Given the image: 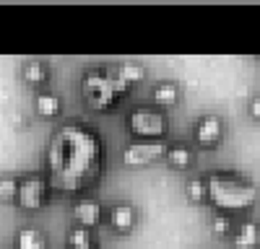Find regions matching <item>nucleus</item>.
I'll use <instances>...</instances> for the list:
<instances>
[{
    "instance_id": "nucleus-18",
    "label": "nucleus",
    "mask_w": 260,
    "mask_h": 249,
    "mask_svg": "<svg viewBox=\"0 0 260 249\" xmlns=\"http://www.w3.org/2000/svg\"><path fill=\"white\" fill-rule=\"evenodd\" d=\"M185 192H187V197H190V200L201 202V200H206V197H208V187H206V182H203V179H190V182H187V187H185Z\"/></svg>"
},
{
    "instance_id": "nucleus-1",
    "label": "nucleus",
    "mask_w": 260,
    "mask_h": 249,
    "mask_svg": "<svg viewBox=\"0 0 260 249\" xmlns=\"http://www.w3.org/2000/svg\"><path fill=\"white\" fill-rule=\"evenodd\" d=\"M104 163L99 135L81 122H68L47 145V182L57 192H83L96 184Z\"/></svg>"
},
{
    "instance_id": "nucleus-9",
    "label": "nucleus",
    "mask_w": 260,
    "mask_h": 249,
    "mask_svg": "<svg viewBox=\"0 0 260 249\" xmlns=\"http://www.w3.org/2000/svg\"><path fill=\"white\" fill-rule=\"evenodd\" d=\"M136 221H138V213L130 202H117L110 211V226L117 234H130L136 228Z\"/></svg>"
},
{
    "instance_id": "nucleus-19",
    "label": "nucleus",
    "mask_w": 260,
    "mask_h": 249,
    "mask_svg": "<svg viewBox=\"0 0 260 249\" xmlns=\"http://www.w3.org/2000/svg\"><path fill=\"white\" fill-rule=\"evenodd\" d=\"M18 182L13 177H0V200H16Z\"/></svg>"
},
{
    "instance_id": "nucleus-13",
    "label": "nucleus",
    "mask_w": 260,
    "mask_h": 249,
    "mask_svg": "<svg viewBox=\"0 0 260 249\" xmlns=\"http://www.w3.org/2000/svg\"><path fill=\"white\" fill-rule=\"evenodd\" d=\"M167 161L175 166V169H187V166L192 163V151L187 148V145H182V143H177V145H172V148L167 151Z\"/></svg>"
},
{
    "instance_id": "nucleus-17",
    "label": "nucleus",
    "mask_w": 260,
    "mask_h": 249,
    "mask_svg": "<svg viewBox=\"0 0 260 249\" xmlns=\"http://www.w3.org/2000/svg\"><path fill=\"white\" fill-rule=\"evenodd\" d=\"M86 244H94V241H91V234H89V228L76 226L73 231L68 234V246H71V249H81V246H86Z\"/></svg>"
},
{
    "instance_id": "nucleus-14",
    "label": "nucleus",
    "mask_w": 260,
    "mask_h": 249,
    "mask_svg": "<svg viewBox=\"0 0 260 249\" xmlns=\"http://www.w3.org/2000/svg\"><path fill=\"white\" fill-rule=\"evenodd\" d=\"M34 107H37V112H39L42 117H55V114L60 112V99H57L55 94L45 91V94H39V96H37Z\"/></svg>"
},
{
    "instance_id": "nucleus-2",
    "label": "nucleus",
    "mask_w": 260,
    "mask_h": 249,
    "mask_svg": "<svg viewBox=\"0 0 260 249\" xmlns=\"http://www.w3.org/2000/svg\"><path fill=\"white\" fill-rule=\"evenodd\" d=\"M208 187V200L213 208H219L221 213H237V211H247L250 205L257 200L255 184L247 179H240L234 174H211L206 179Z\"/></svg>"
},
{
    "instance_id": "nucleus-4",
    "label": "nucleus",
    "mask_w": 260,
    "mask_h": 249,
    "mask_svg": "<svg viewBox=\"0 0 260 249\" xmlns=\"http://www.w3.org/2000/svg\"><path fill=\"white\" fill-rule=\"evenodd\" d=\"M127 130L136 138L148 140H161V135L167 133V117L159 109L151 107H138L127 114Z\"/></svg>"
},
{
    "instance_id": "nucleus-6",
    "label": "nucleus",
    "mask_w": 260,
    "mask_h": 249,
    "mask_svg": "<svg viewBox=\"0 0 260 249\" xmlns=\"http://www.w3.org/2000/svg\"><path fill=\"white\" fill-rule=\"evenodd\" d=\"M167 145L161 140H148V143H133L122 151V163L127 166H146L151 161H156L161 156H167Z\"/></svg>"
},
{
    "instance_id": "nucleus-21",
    "label": "nucleus",
    "mask_w": 260,
    "mask_h": 249,
    "mask_svg": "<svg viewBox=\"0 0 260 249\" xmlns=\"http://www.w3.org/2000/svg\"><path fill=\"white\" fill-rule=\"evenodd\" d=\"M250 114H252L255 119H260V99H252V101H250Z\"/></svg>"
},
{
    "instance_id": "nucleus-5",
    "label": "nucleus",
    "mask_w": 260,
    "mask_h": 249,
    "mask_svg": "<svg viewBox=\"0 0 260 249\" xmlns=\"http://www.w3.org/2000/svg\"><path fill=\"white\" fill-rule=\"evenodd\" d=\"M50 195V182L42 179V177H26L18 182V195H16V202L18 208H24V211H39L42 205H45Z\"/></svg>"
},
{
    "instance_id": "nucleus-3",
    "label": "nucleus",
    "mask_w": 260,
    "mask_h": 249,
    "mask_svg": "<svg viewBox=\"0 0 260 249\" xmlns=\"http://www.w3.org/2000/svg\"><path fill=\"white\" fill-rule=\"evenodd\" d=\"M127 91V86L117 78V75H110L104 70H91L86 73L83 80H81V94L86 99V104H89L91 109H110L117 104V99Z\"/></svg>"
},
{
    "instance_id": "nucleus-12",
    "label": "nucleus",
    "mask_w": 260,
    "mask_h": 249,
    "mask_svg": "<svg viewBox=\"0 0 260 249\" xmlns=\"http://www.w3.org/2000/svg\"><path fill=\"white\" fill-rule=\"evenodd\" d=\"M177 99H180V89H177L172 80L156 83V89H154V101L159 104V107H172V104H177Z\"/></svg>"
},
{
    "instance_id": "nucleus-22",
    "label": "nucleus",
    "mask_w": 260,
    "mask_h": 249,
    "mask_svg": "<svg viewBox=\"0 0 260 249\" xmlns=\"http://www.w3.org/2000/svg\"><path fill=\"white\" fill-rule=\"evenodd\" d=\"M81 249H99V246H94V244H86V246H81Z\"/></svg>"
},
{
    "instance_id": "nucleus-11",
    "label": "nucleus",
    "mask_w": 260,
    "mask_h": 249,
    "mask_svg": "<svg viewBox=\"0 0 260 249\" xmlns=\"http://www.w3.org/2000/svg\"><path fill=\"white\" fill-rule=\"evenodd\" d=\"M16 249H47V239L37 228H21L16 234Z\"/></svg>"
},
{
    "instance_id": "nucleus-16",
    "label": "nucleus",
    "mask_w": 260,
    "mask_h": 249,
    "mask_svg": "<svg viewBox=\"0 0 260 249\" xmlns=\"http://www.w3.org/2000/svg\"><path fill=\"white\" fill-rule=\"evenodd\" d=\"M47 75H50V70H47V65L42 60H29L24 65V78L29 83H45Z\"/></svg>"
},
{
    "instance_id": "nucleus-7",
    "label": "nucleus",
    "mask_w": 260,
    "mask_h": 249,
    "mask_svg": "<svg viewBox=\"0 0 260 249\" xmlns=\"http://www.w3.org/2000/svg\"><path fill=\"white\" fill-rule=\"evenodd\" d=\"M221 138H224V122H221V117L206 114L198 124H195V140H198V145H203V148H213V145H219Z\"/></svg>"
},
{
    "instance_id": "nucleus-20",
    "label": "nucleus",
    "mask_w": 260,
    "mask_h": 249,
    "mask_svg": "<svg viewBox=\"0 0 260 249\" xmlns=\"http://www.w3.org/2000/svg\"><path fill=\"white\" fill-rule=\"evenodd\" d=\"M213 231L219 234V236H224V234H229V231H232V221H229V216H226V213L213 216Z\"/></svg>"
},
{
    "instance_id": "nucleus-15",
    "label": "nucleus",
    "mask_w": 260,
    "mask_h": 249,
    "mask_svg": "<svg viewBox=\"0 0 260 249\" xmlns=\"http://www.w3.org/2000/svg\"><path fill=\"white\" fill-rule=\"evenodd\" d=\"M143 75H146L143 65H136V62H125V65L117 68V78L125 83V86H133V83L143 80Z\"/></svg>"
},
{
    "instance_id": "nucleus-10",
    "label": "nucleus",
    "mask_w": 260,
    "mask_h": 249,
    "mask_svg": "<svg viewBox=\"0 0 260 249\" xmlns=\"http://www.w3.org/2000/svg\"><path fill=\"white\" fill-rule=\"evenodd\" d=\"M234 246L237 249H257L260 246V226L252 221H245L234 231Z\"/></svg>"
},
{
    "instance_id": "nucleus-8",
    "label": "nucleus",
    "mask_w": 260,
    "mask_h": 249,
    "mask_svg": "<svg viewBox=\"0 0 260 249\" xmlns=\"http://www.w3.org/2000/svg\"><path fill=\"white\" fill-rule=\"evenodd\" d=\"M73 221L81 228L99 226V221H102V205H99V200L96 197H81L73 205Z\"/></svg>"
}]
</instances>
